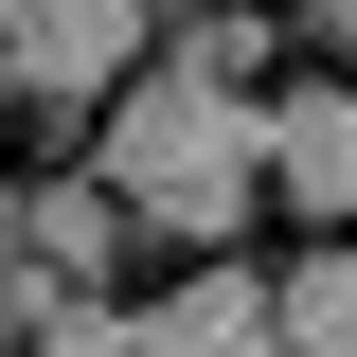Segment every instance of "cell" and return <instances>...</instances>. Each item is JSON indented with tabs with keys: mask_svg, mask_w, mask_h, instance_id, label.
<instances>
[{
	"mask_svg": "<svg viewBox=\"0 0 357 357\" xmlns=\"http://www.w3.org/2000/svg\"><path fill=\"white\" fill-rule=\"evenodd\" d=\"M126 178L107 161H72V178H36V268H72V286H107V268H126Z\"/></svg>",
	"mask_w": 357,
	"mask_h": 357,
	"instance_id": "cell-5",
	"label": "cell"
},
{
	"mask_svg": "<svg viewBox=\"0 0 357 357\" xmlns=\"http://www.w3.org/2000/svg\"><path fill=\"white\" fill-rule=\"evenodd\" d=\"M304 36H321V54H357V0H304Z\"/></svg>",
	"mask_w": 357,
	"mask_h": 357,
	"instance_id": "cell-9",
	"label": "cell"
},
{
	"mask_svg": "<svg viewBox=\"0 0 357 357\" xmlns=\"http://www.w3.org/2000/svg\"><path fill=\"white\" fill-rule=\"evenodd\" d=\"M0 107H18V54H0Z\"/></svg>",
	"mask_w": 357,
	"mask_h": 357,
	"instance_id": "cell-10",
	"label": "cell"
},
{
	"mask_svg": "<svg viewBox=\"0 0 357 357\" xmlns=\"http://www.w3.org/2000/svg\"><path fill=\"white\" fill-rule=\"evenodd\" d=\"M143 340H161V357H304V340H286V286L232 268V250L178 268V304H143Z\"/></svg>",
	"mask_w": 357,
	"mask_h": 357,
	"instance_id": "cell-3",
	"label": "cell"
},
{
	"mask_svg": "<svg viewBox=\"0 0 357 357\" xmlns=\"http://www.w3.org/2000/svg\"><path fill=\"white\" fill-rule=\"evenodd\" d=\"M0 54H18L36 107H89V89L161 72V0H0Z\"/></svg>",
	"mask_w": 357,
	"mask_h": 357,
	"instance_id": "cell-2",
	"label": "cell"
},
{
	"mask_svg": "<svg viewBox=\"0 0 357 357\" xmlns=\"http://www.w3.org/2000/svg\"><path fill=\"white\" fill-rule=\"evenodd\" d=\"M161 54H178V72H215V89H250V72H268L250 0H197V18H161Z\"/></svg>",
	"mask_w": 357,
	"mask_h": 357,
	"instance_id": "cell-7",
	"label": "cell"
},
{
	"mask_svg": "<svg viewBox=\"0 0 357 357\" xmlns=\"http://www.w3.org/2000/svg\"><path fill=\"white\" fill-rule=\"evenodd\" d=\"M36 357H161V340H143V321H126V304H107V286H89V304H72V321H54V340H36Z\"/></svg>",
	"mask_w": 357,
	"mask_h": 357,
	"instance_id": "cell-8",
	"label": "cell"
},
{
	"mask_svg": "<svg viewBox=\"0 0 357 357\" xmlns=\"http://www.w3.org/2000/svg\"><path fill=\"white\" fill-rule=\"evenodd\" d=\"M268 197L357 232V89H268Z\"/></svg>",
	"mask_w": 357,
	"mask_h": 357,
	"instance_id": "cell-4",
	"label": "cell"
},
{
	"mask_svg": "<svg viewBox=\"0 0 357 357\" xmlns=\"http://www.w3.org/2000/svg\"><path fill=\"white\" fill-rule=\"evenodd\" d=\"M89 161L126 178V215L143 232H178V250H232L250 232V197H268V89H215V72H143V89H107V143Z\"/></svg>",
	"mask_w": 357,
	"mask_h": 357,
	"instance_id": "cell-1",
	"label": "cell"
},
{
	"mask_svg": "<svg viewBox=\"0 0 357 357\" xmlns=\"http://www.w3.org/2000/svg\"><path fill=\"white\" fill-rule=\"evenodd\" d=\"M286 340H304V357H357V232H321V250L286 268Z\"/></svg>",
	"mask_w": 357,
	"mask_h": 357,
	"instance_id": "cell-6",
	"label": "cell"
}]
</instances>
